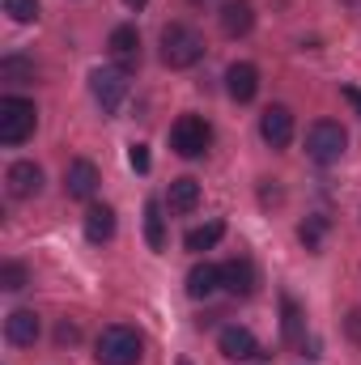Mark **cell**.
Listing matches in <instances>:
<instances>
[{
  "instance_id": "obj_19",
  "label": "cell",
  "mask_w": 361,
  "mask_h": 365,
  "mask_svg": "<svg viewBox=\"0 0 361 365\" xmlns=\"http://www.w3.org/2000/svg\"><path fill=\"white\" fill-rule=\"evenodd\" d=\"M225 238V221H208V225H195V230H187V238H183V247L187 251H213L217 242Z\"/></svg>"
},
{
  "instance_id": "obj_23",
  "label": "cell",
  "mask_w": 361,
  "mask_h": 365,
  "mask_svg": "<svg viewBox=\"0 0 361 365\" xmlns=\"http://www.w3.org/2000/svg\"><path fill=\"white\" fill-rule=\"evenodd\" d=\"M323 230H327L323 217H306V221L298 225V238L306 242V251H319V247H323Z\"/></svg>"
},
{
  "instance_id": "obj_28",
  "label": "cell",
  "mask_w": 361,
  "mask_h": 365,
  "mask_svg": "<svg viewBox=\"0 0 361 365\" xmlns=\"http://www.w3.org/2000/svg\"><path fill=\"white\" fill-rule=\"evenodd\" d=\"M345 331H349V340H353V344H361V310H349Z\"/></svg>"
},
{
  "instance_id": "obj_26",
  "label": "cell",
  "mask_w": 361,
  "mask_h": 365,
  "mask_svg": "<svg viewBox=\"0 0 361 365\" xmlns=\"http://www.w3.org/2000/svg\"><path fill=\"white\" fill-rule=\"evenodd\" d=\"M128 162H132V170H136V175H149V166H153L145 145H132V149H128Z\"/></svg>"
},
{
  "instance_id": "obj_1",
  "label": "cell",
  "mask_w": 361,
  "mask_h": 365,
  "mask_svg": "<svg viewBox=\"0 0 361 365\" xmlns=\"http://www.w3.org/2000/svg\"><path fill=\"white\" fill-rule=\"evenodd\" d=\"M93 357H98V365H136L145 357V340H141L136 327L111 323V327H102V336L93 344Z\"/></svg>"
},
{
  "instance_id": "obj_2",
  "label": "cell",
  "mask_w": 361,
  "mask_h": 365,
  "mask_svg": "<svg viewBox=\"0 0 361 365\" xmlns=\"http://www.w3.org/2000/svg\"><path fill=\"white\" fill-rule=\"evenodd\" d=\"M204 60V34L195 26H183V21H171L162 30V64L166 68H191Z\"/></svg>"
},
{
  "instance_id": "obj_3",
  "label": "cell",
  "mask_w": 361,
  "mask_h": 365,
  "mask_svg": "<svg viewBox=\"0 0 361 365\" xmlns=\"http://www.w3.org/2000/svg\"><path fill=\"white\" fill-rule=\"evenodd\" d=\"M34 128H39V110L30 98H17V93L0 98V145H21L34 136Z\"/></svg>"
},
{
  "instance_id": "obj_13",
  "label": "cell",
  "mask_w": 361,
  "mask_h": 365,
  "mask_svg": "<svg viewBox=\"0 0 361 365\" xmlns=\"http://www.w3.org/2000/svg\"><path fill=\"white\" fill-rule=\"evenodd\" d=\"M39 331H43V323H39L34 310H9V319H4V340H9L13 349H30V344L39 340Z\"/></svg>"
},
{
  "instance_id": "obj_25",
  "label": "cell",
  "mask_w": 361,
  "mask_h": 365,
  "mask_svg": "<svg viewBox=\"0 0 361 365\" xmlns=\"http://www.w3.org/2000/svg\"><path fill=\"white\" fill-rule=\"evenodd\" d=\"M4 13L13 17V21H39V0H4Z\"/></svg>"
},
{
  "instance_id": "obj_8",
  "label": "cell",
  "mask_w": 361,
  "mask_h": 365,
  "mask_svg": "<svg viewBox=\"0 0 361 365\" xmlns=\"http://www.w3.org/2000/svg\"><path fill=\"white\" fill-rule=\"evenodd\" d=\"M255 284H260V272H255V264H251L247 255H234V259L221 264V289H225L230 297H251Z\"/></svg>"
},
{
  "instance_id": "obj_21",
  "label": "cell",
  "mask_w": 361,
  "mask_h": 365,
  "mask_svg": "<svg viewBox=\"0 0 361 365\" xmlns=\"http://www.w3.org/2000/svg\"><path fill=\"white\" fill-rule=\"evenodd\" d=\"M145 242L153 251H166V217H162V204L158 200L145 204Z\"/></svg>"
},
{
  "instance_id": "obj_14",
  "label": "cell",
  "mask_w": 361,
  "mask_h": 365,
  "mask_svg": "<svg viewBox=\"0 0 361 365\" xmlns=\"http://www.w3.org/2000/svg\"><path fill=\"white\" fill-rule=\"evenodd\" d=\"M225 93H230L234 102H251V98L260 93V68L247 64V60L230 64V68H225Z\"/></svg>"
},
{
  "instance_id": "obj_29",
  "label": "cell",
  "mask_w": 361,
  "mask_h": 365,
  "mask_svg": "<svg viewBox=\"0 0 361 365\" xmlns=\"http://www.w3.org/2000/svg\"><path fill=\"white\" fill-rule=\"evenodd\" d=\"M340 98H345V102L361 115V90H357V86H340Z\"/></svg>"
},
{
  "instance_id": "obj_4",
  "label": "cell",
  "mask_w": 361,
  "mask_h": 365,
  "mask_svg": "<svg viewBox=\"0 0 361 365\" xmlns=\"http://www.w3.org/2000/svg\"><path fill=\"white\" fill-rule=\"evenodd\" d=\"M345 149H349V132H345L336 119H319V123H310V132H306V153H310V162H319V166H336V162L345 158Z\"/></svg>"
},
{
  "instance_id": "obj_17",
  "label": "cell",
  "mask_w": 361,
  "mask_h": 365,
  "mask_svg": "<svg viewBox=\"0 0 361 365\" xmlns=\"http://www.w3.org/2000/svg\"><path fill=\"white\" fill-rule=\"evenodd\" d=\"M166 204H171V212H195V208H200V182L191 179V175L171 179V187H166Z\"/></svg>"
},
{
  "instance_id": "obj_10",
  "label": "cell",
  "mask_w": 361,
  "mask_h": 365,
  "mask_svg": "<svg viewBox=\"0 0 361 365\" xmlns=\"http://www.w3.org/2000/svg\"><path fill=\"white\" fill-rule=\"evenodd\" d=\"M260 136H264V145L272 149H285L289 140H293V110L289 106H268L264 115H260Z\"/></svg>"
},
{
  "instance_id": "obj_32",
  "label": "cell",
  "mask_w": 361,
  "mask_h": 365,
  "mask_svg": "<svg viewBox=\"0 0 361 365\" xmlns=\"http://www.w3.org/2000/svg\"><path fill=\"white\" fill-rule=\"evenodd\" d=\"M179 365H191V361H179Z\"/></svg>"
},
{
  "instance_id": "obj_12",
  "label": "cell",
  "mask_w": 361,
  "mask_h": 365,
  "mask_svg": "<svg viewBox=\"0 0 361 365\" xmlns=\"http://www.w3.org/2000/svg\"><path fill=\"white\" fill-rule=\"evenodd\" d=\"M4 187H9L13 200H34L43 191V170L34 162H13L9 175H4Z\"/></svg>"
},
{
  "instance_id": "obj_5",
  "label": "cell",
  "mask_w": 361,
  "mask_h": 365,
  "mask_svg": "<svg viewBox=\"0 0 361 365\" xmlns=\"http://www.w3.org/2000/svg\"><path fill=\"white\" fill-rule=\"evenodd\" d=\"M208 145H213L208 119H200V115H179V119H175V128H171V149H175L179 158H200Z\"/></svg>"
},
{
  "instance_id": "obj_24",
  "label": "cell",
  "mask_w": 361,
  "mask_h": 365,
  "mask_svg": "<svg viewBox=\"0 0 361 365\" xmlns=\"http://www.w3.org/2000/svg\"><path fill=\"white\" fill-rule=\"evenodd\" d=\"M30 284V272H26V264H17V259H9L4 268H0V289H9V293H17V289H26Z\"/></svg>"
},
{
  "instance_id": "obj_18",
  "label": "cell",
  "mask_w": 361,
  "mask_h": 365,
  "mask_svg": "<svg viewBox=\"0 0 361 365\" xmlns=\"http://www.w3.org/2000/svg\"><path fill=\"white\" fill-rule=\"evenodd\" d=\"M217 289H221V268H217V264L204 259V264H195V268L187 272V297L200 302V297H213Z\"/></svg>"
},
{
  "instance_id": "obj_22",
  "label": "cell",
  "mask_w": 361,
  "mask_h": 365,
  "mask_svg": "<svg viewBox=\"0 0 361 365\" xmlns=\"http://www.w3.org/2000/svg\"><path fill=\"white\" fill-rule=\"evenodd\" d=\"M0 77H4V81H34V60H26V56H4V60H0Z\"/></svg>"
},
{
  "instance_id": "obj_30",
  "label": "cell",
  "mask_w": 361,
  "mask_h": 365,
  "mask_svg": "<svg viewBox=\"0 0 361 365\" xmlns=\"http://www.w3.org/2000/svg\"><path fill=\"white\" fill-rule=\"evenodd\" d=\"M123 4H128V9H132V13H141V9H145V4H149V0H123Z\"/></svg>"
},
{
  "instance_id": "obj_31",
  "label": "cell",
  "mask_w": 361,
  "mask_h": 365,
  "mask_svg": "<svg viewBox=\"0 0 361 365\" xmlns=\"http://www.w3.org/2000/svg\"><path fill=\"white\" fill-rule=\"evenodd\" d=\"M191 4H208V0H191Z\"/></svg>"
},
{
  "instance_id": "obj_9",
  "label": "cell",
  "mask_w": 361,
  "mask_h": 365,
  "mask_svg": "<svg viewBox=\"0 0 361 365\" xmlns=\"http://www.w3.org/2000/svg\"><path fill=\"white\" fill-rule=\"evenodd\" d=\"M106 47H111L115 68H123V73L141 68V34H136V26H115L111 38H106Z\"/></svg>"
},
{
  "instance_id": "obj_15",
  "label": "cell",
  "mask_w": 361,
  "mask_h": 365,
  "mask_svg": "<svg viewBox=\"0 0 361 365\" xmlns=\"http://www.w3.org/2000/svg\"><path fill=\"white\" fill-rule=\"evenodd\" d=\"M251 26H255V4L251 0L221 4V34L225 38H243V34H251Z\"/></svg>"
},
{
  "instance_id": "obj_11",
  "label": "cell",
  "mask_w": 361,
  "mask_h": 365,
  "mask_svg": "<svg viewBox=\"0 0 361 365\" xmlns=\"http://www.w3.org/2000/svg\"><path fill=\"white\" fill-rule=\"evenodd\" d=\"M98 166L86 162V158H77V162H68V170H64V195L68 200H93V191H98Z\"/></svg>"
},
{
  "instance_id": "obj_7",
  "label": "cell",
  "mask_w": 361,
  "mask_h": 365,
  "mask_svg": "<svg viewBox=\"0 0 361 365\" xmlns=\"http://www.w3.org/2000/svg\"><path fill=\"white\" fill-rule=\"evenodd\" d=\"M217 349H221V357H230V361H255V357H268V353L260 349L255 331H251V327H238V323L221 327V336H217Z\"/></svg>"
},
{
  "instance_id": "obj_6",
  "label": "cell",
  "mask_w": 361,
  "mask_h": 365,
  "mask_svg": "<svg viewBox=\"0 0 361 365\" xmlns=\"http://www.w3.org/2000/svg\"><path fill=\"white\" fill-rule=\"evenodd\" d=\"M90 93H93V102H98L106 115H115V110L128 102V73H123V68H115V64L93 68V73H90Z\"/></svg>"
},
{
  "instance_id": "obj_27",
  "label": "cell",
  "mask_w": 361,
  "mask_h": 365,
  "mask_svg": "<svg viewBox=\"0 0 361 365\" xmlns=\"http://www.w3.org/2000/svg\"><path fill=\"white\" fill-rule=\"evenodd\" d=\"M77 340H81V327H77L73 319H64V323L56 327V344H64V349H68V344H77Z\"/></svg>"
},
{
  "instance_id": "obj_16",
  "label": "cell",
  "mask_w": 361,
  "mask_h": 365,
  "mask_svg": "<svg viewBox=\"0 0 361 365\" xmlns=\"http://www.w3.org/2000/svg\"><path fill=\"white\" fill-rule=\"evenodd\" d=\"M86 238H90L93 247H102V242L115 238V208L111 204H90V212H86Z\"/></svg>"
},
{
  "instance_id": "obj_20",
  "label": "cell",
  "mask_w": 361,
  "mask_h": 365,
  "mask_svg": "<svg viewBox=\"0 0 361 365\" xmlns=\"http://www.w3.org/2000/svg\"><path fill=\"white\" fill-rule=\"evenodd\" d=\"M280 331H285L289 344H302V336H306V319H302V310H298V302L289 293L280 297Z\"/></svg>"
}]
</instances>
